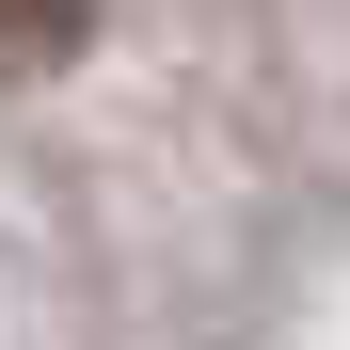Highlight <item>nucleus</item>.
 Wrapping results in <instances>:
<instances>
[{
	"label": "nucleus",
	"mask_w": 350,
	"mask_h": 350,
	"mask_svg": "<svg viewBox=\"0 0 350 350\" xmlns=\"http://www.w3.org/2000/svg\"><path fill=\"white\" fill-rule=\"evenodd\" d=\"M48 48H80V0H0V64H48Z\"/></svg>",
	"instance_id": "1"
}]
</instances>
